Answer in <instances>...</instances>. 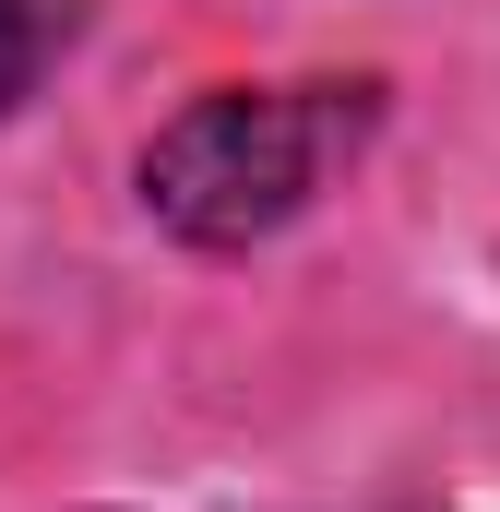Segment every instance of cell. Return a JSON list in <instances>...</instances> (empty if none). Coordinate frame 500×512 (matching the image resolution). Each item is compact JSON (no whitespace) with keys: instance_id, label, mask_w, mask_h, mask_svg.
Wrapping results in <instances>:
<instances>
[{"instance_id":"1","label":"cell","mask_w":500,"mask_h":512,"mask_svg":"<svg viewBox=\"0 0 500 512\" xmlns=\"http://www.w3.org/2000/svg\"><path fill=\"white\" fill-rule=\"evenodd\" d=\"M358 84L334 96V84H227V96H203V108H179V120L155 131V155H143V203L179 227V239H203V251H239V239H274L310 191H322V167L358 143Z\"/></svg>"},{"instance_id":"2","label":"cell","mask_w":500,"mask_h":512,"mask_svg":"<svg viewBox=\"0 0 500 512\" xmlns=\"http://www.w3.org/2000/svg\"><path fill=\"white\" fill-rule=\"evenodd\" d=\"M72 36H84V0H0V108H24Z\"/></svg>"}]
</instances>
